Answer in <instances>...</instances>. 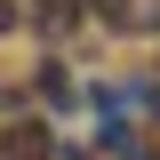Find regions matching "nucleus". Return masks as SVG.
Returning <instances> with one entry per match:
<instances>
[{
    "mask_svg": "<svg viewBox=\"0 0 160 160\" xmlns=\"http://www.w3.org/2000/svg\"><path fill=\"white\" fill-rule=\"evenodd\" d=\"M56 144H48V128H8V144H0V160H48Z\"/></svg>",
    "mask_w": 160,
    "mask_h": 160,
    "instance_id": "1",
    "label": "nucleus"
},
{
    "mask_svg": "<svg viewBox=\"0 0 160 160\" xmlns=\"http://www.w3.org/2000/svg\"><path fill=\"white\" fill-rule=\"evenodd\" d=\"M80 8H96L104 24H128V16H136V8H128V0H80Z\"/></svg>",
    "mask_w": 160,
    "mask_h": 160,
    "instance_id": "2",
    "label": "nucleus"
},
{
    "mask_svg": "<svg viewBox=\"0 0 160 160\" xmlns=\"http://www.w3.org/2000/svg\"><path fill=\"white\" fill-rule=\"evenodd\" d=\"M0 32H16V8H8V0H0Z\"/></svg>",
    "mask_w": 160,
    "mask_h": 160,
    "instance_id": "3",
    "label": "nucleus"
}]
</instances>
